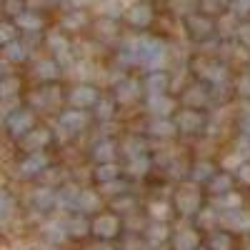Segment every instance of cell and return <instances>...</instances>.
Here are the masks:
<instances>
[{"mask_svg": "<svg viewBox=\"0 0 250 250\" xmlns=\"http://www.w3.org/2000/svg\"><path fill=\"white\" fill-rule=\"evenodd\" d=\"M10 208H13V200L5 190H0V223H5V218L10 215Z\"/></svg>", "mask_w": 250, "mask_h": 250, "instance_id": "cell-28", "label": "cell"}, {"mask_svg": "<svg viewBox=\"0 0 250 250\" xmlns=\"http://www.w3.org/2000/svg\"><path fill=\"white\" fill-rule=\"evenodd\" d=\"M90 233H93L98 240H103V243L113 240V238L120 233V220H118V215H113V213L98 215V218L90 223Z\"/></svg>", "mask_w": 250, "mask_h": 250, "instance_id": "cell-2", "label": "cell"}, {"mask_svg": "<svg viewBox=\"0 0 250 250\" xmlns=\"http://www.w3.org/2000/svg\"><path fill=\"white\" fill-rule=\"evenodd\" d=\"M58 123H60V128L65 130V133H80V130L88 125V118H85V113H83V110L70 108V110H65V113H60Z\"/></svg>", "mask_w": 250, "mask_h": 250, "instance_id": "cell-7", "label": "cell"}, {"mask_svg": "<svg viewBox=\"0 0 250 250\" xmlns=\"http://www.w3.org/2000/svg\"><path fill=\"white\" fill-rule=\"evenodd\" d=\"M198 233L193 230V228H183V230H178L175 233V238H173V248L175 250H195L198 248Z\"/></svg>", "mask_w": 250, "mask_h": 250, "instance_id": "cell-9", "label": "cell"}, {"mask_svg": "<svg viewBox=\"0 0 250 250\" xmlns=\"http://www.w3.org/2000/svg\"><path fill=\"white\" fill-rule=\"evenodd\" d=\"M48 165H50V160H48V155L43 150H40V153H28L23 160H20L18 173L23 175V178H35V175L43 173Z\"/></svg>", "mask_w": 250, "mask_h": 250, "instance_id": "cell-5", "label": "cell"}, {"mask_svg": "<svg viewBox=\"0 0 250 250\" xmlns=\"http://www.w3.org/2000/svg\"><path fill=\"white\" fill-rule=\"evenodd\" d=\"M240 130H243L245 135H250V115H245V118L240 120Z\"/></svg>", "mask_w": 250, "mask_h": 250, "instance_id": "cell-41", "label": "cell"}, {"mask_svg": "<svg viewBox=\"0 0 250 250\" xmlns=\"http://www.w3.org/2000/svg\"><path fill=\"white\" fill-rule=\"evenodd\" d=\"M115 208H118V210H120V208H123V210H130L133 203H130V198H123V203L118 200V203H115Z\"/></svg>", "mask_w": 250, "mask_h": 250, "instance_id": "cell-40", "label": "cell"}, {"mask_svg": "<svg viewBox=\"0 0 250 250\" xmlns=\"http://www.w3.org/2000/svg\"><path fill=\"white\" fill-rule=\"evenodd\" d=\"M203 123H205V118L198 113V110H193V108H188V110H183L180 115H178V130H183V133H198L200 128H203Z\"/></svg>", "mask_w": 250, "mask_h": 250, "instance_id": "cell-8", "label": "cell"}, {"mask_svg": "<svg viewBox=\"0 0 250 250\" xmlns=\"http://www.w3.org/2000/svg\"><path fill=\"white\" fill-rule=\"evenodd\" d=\"M213 215H215L213 210H205V213H203V225H210V223H213Z\"/></svg>", "mask_w": 250, "mask_h": 250, "instance_id": "cell-42", "label": "cell"}, {"mask_svg": "<svg viewBox=\"0 0 250 250\" xmlns=\"http://www.w3.org/2000/svg\"><path fill=\"white\" fill-rule=\"evenodd\" d=\"M175 203H178V210L183 215H193V213L200 210V190L193 183H185V185H180V190L175 195Z\"/></svg>", "mask_w": 250, "mask_h": 250, "instance_id": "cell-3", "label": "cell"}, {"mask_svg": "<svg viewBox=\"0 0 250 250\" xmlns=\"http://www.w3.org/2000/svg\"><path fill=\"white\" fill-rule=\"evenodd\" d=\"M98 205H100L98 193H93V190H80V195H78V210H80V213H90V210H95Z\"/></svg>", "mask_w": 250, "mask_h": 250, "instance_id": "cell-15", "label": "cell"}, {"mask_svg": "<svg viewBox=\"0 0 250 250\" xmlns=\"http://www.w3.org/2000/svg\"><path fill=\"white\" fill-rule=\"evenodd\" d=\"M15 40V28L10 23H0V45H10Z\"/></svg>", "mask_w": 250, "mask_h": 250, "instance_id": "cell-27", "label": "cell"}, {"mask_svg": "<svg viewBox=\"0 0 250 250\" xmlns=\"http://www.w3.org/2000/svg\"><path fill=\"white\" fill-rule=\"evenodd\" d=\"M5 58L13 60V62H20V60H25V48L18 43V40H13L10 45H5Z\"/></svg>", "mask_w": 250, "mask_h": 250, "instance_id": "cell-24", "label": "cell"}, {"mask_svg": "<svg viewBox=\"0 0 250 250\" xmlns=\"http://www.w3.org/2000/svg\"><path fill=\"white\" fill-rule=\"evenodd\" d=\"M150 110L155 113V115H168L170 110H173V100H168V98H163V95H153V100H150Z\"/></svg>", "mask_w": 250, "mask_h": 250, "instance_id": "cell-21", "label": "cell"}, {"mask_svg": "<svg viewBox=\"0 0 250 250\" xmlns=\"http://www.w3.org/2000/svg\"><path fill=\"white\" fill-rule=\"evenodd\" d=\"M133 175H143L145 170H148V160H145V158H130V168H128Z\"/></svg>", "mask_w": 250, "mask_h": 250, "instance_id": "cell-31", "label": "cell"}, {"mask_svg": "<svg viewBox=\"0 0 250 250\" xmlns=\"http://www.w3.org/2000/svg\"><path fill=\"white\" fill-rule=\"evenodd\" d=\"M30 203H33V208H38V210H48V208H53L58 203V193H53L50 188H38V190L30 195Z\"/></svg>", "mask_w": 250, "mask_h": 250, "instance_id": "cell-10", "label": "cell"}, {"mask_svg": "<svg viewBox=\"0 0 250 250\" xmlns=\"http://www.w3.org/2000/svg\"><path fill=\"white\" fill-rule=\"evenodd\" d=\"M213 250H230V238L228 235H213Z\"/></svg>", "mask_w": 250, "mask_h": 250, "instance_id": "cell-33", "label": "cell"}, {"mask_svg": "<svg viewBox=\"0 0 250 250\" xmlns=\"http://www.w3.org/2000/svg\"><path fill=\"white\" fill-rule=\"evenodd\" d=\"M240 93H243V95H250V78H245V83H243Z\"/></svg>", "mask_w": 250, "mask_h": 250, "instance_id": "cell-43", "label": "cell"}, {"mask_svg": "<svg viewBox=\"0 0 250 250\" xmlns=\"http://www.w3.org/2000/svg\"><path fill=\"white\" fill-rule=\"evenodd\" d=\"M15 20H18V25L23 28V30H38L40 25H43L40 15H35V13H20Z\"/></svg>", "mask_w": 250, "mask_h": 250, "instance_id": "cell-20", "label": "cell"}, {"mask_svg": "<svg viewBox=\"0 0 250 250\" xmlns=\"http://www.w3.org/2000/svg\"><path fill=\"white\" fill-rule=\"evenodd\" d=\"M18 88H20V83H18L15 78H3V80H0V100H10V98H15Z\"/></svg>", "mask_w": 250, "mask_h": 250, "instance_id": "cell-23", "label": "cell"}, {"mask_svg": "<svg viewBox=\"0 0 250 250\" xmlns=\"http://www.w3.org/2000/svg\"><path fill=\"white\" fill-rule=\"evenodd\" d=\"M65 230H68V235H85V233L90 230V225L83 220L80 215H75V218H70V220L65 223Z\"/></svg>", "mask_w": 250, "mask_h": 250, "instance_id": "cell-22", "label": "cell"}, {"mask_svg": "<svg viewBox=\"0 0 250 250\" xmlns=\"http://www.w3.org/2000/svg\"><path fill=\"white\" fill-rule=\"evenodd\" d=\"M58 73H60V68H58L55 60H40L35 65V78L38 80H55Z\"/></svg>", "mask_w": 250, "mask_h": 250, "instance_id": "cell-13", "label": "cell"}, {"mask_svg": "<svg viewBox=\"0 0 250 250\" xmlns=\"http://www.w3.org/2000/svg\"><path fill=\"white\" fill-rule=\"evenodd\" d=\"M50 140H53L50 128H43V125L38 128V125H35L28 135L20 138V148H23L25 153H40L43 148H48V145H50Z\"/></svg>", "mask_w": 250, "mask_h": 250, "instance_id": "cell-4", "label": "cell"}, {"mask_svg": "<svg viewBox=\"0 0 250 250\" xmlns=\"http://www.w3.org/2000/svg\"><path fill=\"white\" fill-rule=\"evenodd\" d=\"M218 205L228 208V210H238V208H240V198L235 193H225L223 198H218Z\"/></svg>", "mask_w": 250, "mask_h": 250, "instance_id": "cell-26", "label": "cell"}, {"mask_svg": "<svg viewBox=\"0 0 250 250\" xmlns=\"http://www.w3.org/2000/svg\"><path fill=\"white\" fill-rule=\"evenodd\" d=\"M210 173H213L210 165H198L195 168V178H210Z\"/></svg>", "mask_w": 250, "mask_h": 250, "instance_id": "cell-39", "label": "cell"}, {"mask_svg": "<svg viewBox=\"0 0 250 250\" xmlns=\"http://www.w3.org/2000/svg\"><path fill=\"white\" fill-rule=\"evenodd\" d=\"M115 153H118V148H115V143H110V140H100L95 148H93V158L103 165V163H113L115 160Z\"/></svg>", "mask_w": 250, "mask_h": 250, "instance_id": "cell-11", "label": "cell"}, {"mask_svg": "<svg viewBox=\"0 0 250 250\" xmlns=\"http://www.w3.org/2000/svg\"><path fill=\"white\" fill-rule=\"evenodd\" d=\"M5 128H8V133H10L13 138L28 135V133L35 128V115H33V110H30V108H18V110H13V113L8 115V120H5Z\"/></svg>", "mask_w": 250, "mask_h": 250, "instance_id": "cell-1", "label": "cell"}, {"mask_svg": "<svg viewBox=\"0 0 250 250\" xmlns=\"http://www.w3.org/2000/svg\"><path fill=\"white\" fill-rule=\"evenodd\" d=\"M210 190L218 195V193H230V178L228 175H220V178H210Z\"/></svg>", "mask_w": 250, "mask_h": 250, "instance_id": "cell-25", "label": "cell"}, {"mask_svg": "<svg viewBox=\"0 0 250 250\" xmlns=\"http://www.w3.org/2000/svg\"><path fill=\"white\" fill-rule=\"evenodd\" d=\"M153 213H165V205H153Z\"/></svg>", "mask_w": 250, "mask_h": 250, "instance_id": "cell-44", "label": "cell"}, {"mask_svg": "<svg viewBox=\"0 0 250 250\" xmlns=\"http://www.w3.org/2000/svg\"><path fill=\"white\" fill-rule=\"evenodd\" d=\"M78 195H80V190H75L73 185H68V188H62V190L58 193V203L62 208H78Z\"/></svg>", "mask_w": 250, "mask_h": 250, "instance_id": "cell-19", "label": "cell"}, {"mask_svg": "<svg viewBox=\"0 0 250 250\" xmlns=\"http://www.w3.org/2000/svg\"><path fill=\"white\" fill-rule=\"evenodd\" d=\"M98 90L93 88V85H78V88H73V93H70V105L73 108H78V110H83V108H90V105H98Z\"/></svg>", "mask_w": 250, "mask_h": 250, "instance_id": "cell-6", "label": "cell"}, {"mask_svg": "<svg viewBox=\"0 0 250 250\" xmlns=\"http://www.w3.org/2000/svg\"><path fill=\"white\" fill-rule=\"evenodd\" d=\"M195 250H205V248H195Z\"/></svg>", "mask_w": 250, "mask_h": 250, "instance_id": "cell-46", "label": "cell"}, {"mask_svg": "<svg viewBox=\"0 0 250 250\" xmlns=\"http://www.w3.org/2000/svg\"><path fill=\"white\" fill-rule=\"evenodd\" d=\"M185 100H188V103H190V105H198V103H203V100H205V93L195 88V90H190V93H188V95H185Z\"/></svg>", "mask_w": 250, "mask_h": 250, "instance_id": "cell-35", "label": "cell"}, {"mask_svg": "<svg viewBox=\"0 0 250 250\" xmlns=\"http://www.w3.org/2000/svg\"><path fill=\"white\" fill-rule=\"evenodd\" d=\"M23 250H38V248H23Z\"/></svg>", "mask_w": 250, "mask_h": 250, "instance_id": "cell-45", "label": "cell"}, {"mask_svg": "<svg viewBox=\"0 0 250 250\" xmlns=\"http://www.w3.org/2000/svg\"><path fill=\"white\" fill-rule=\"evenodd\" d=\"M145 238H148L150 243H163V240H168V228H165V223H160V220H153L148 233H145Z\"/></svg>", "mask_w": 250, "mask_h": 250, "instance_id": "cell-18", "label": "cell"}, {"mask_svg": "<svg viewBox=\"0 0 250 250\" xmlns=\"http://www.w3.org/2000/svg\"><path fill=\"white\" fill-rule=\"evenodd\" d=\"M163 88H165V75H153L150 83H148V90H150L153 95H160Z\"/></svg>", "mask_w": 250, "mask_h": 250, "instance_id": "cell-30", "label": "cell"}, {"mask_svg": "<svg viewBox=\"0 0 250 250\" xmlns=\"http://www.w3.org/2000/svg\"><path fill=\"white\" fill-rule=\"evenodd\" d=\"M118 165L115 163H103V165H98L95 168V180L100 183V185H105V183H113V180H118Z\"/></svg>", "mask_w": 250, "mask_h": 250, "instance_id": "cell-14", "label": "cell"}, {"mask_svg": "<svg viewBox=\"0 0 250 250\" xmlns=\"http://www.w3.org/2000/svg\"><path fill=\"white\" fill-rule=\"evenodd\" d=\"M43 235H45L48 243H62V238L68 235V230H65V225H60V223H48L43 228Z\"/></svg>", "mask_w": 250, "mask_h": 250, "instance_id": "cell-17", "label": "cell"}, {"mask_svg": "<svg viewBox=\"0 0 250 250\" xmlns=\"http://www.w3.org/2000/svg\"><path fill=\"white\" fill-rule=\"evenodd\" d=\"M148 15H150L148 8H135L130 18H133V23H148Z\"/></svg>", "mask_w": 250, "mask_h": 250, "instance_id": "cell-34", "label": "cell"}, {"mask_svg": "<svg viewBox=\"0 0 250 250\" xmlns=\"http://www.w3.org/2000/svg\"><path fill=\"white\" fill-rule=\"evenodd\" d=\"M175 130H178V125L170 123V120H165V118H158V120L150 123V133L160 135V138H170V135H175Z\"/></svg>", "mask_w": 250, "mask_h": 250, "instance_id": "cell-16", "label": "cell"}, {"mask_svg": "<svg viewBox=\"0 0 250 250\" xmlns=\"http://www.w3.org/2000/svg\"><path fill=\"white\" fill-rule=\"evenodd\" d=\"M238 178L243 183H250V163H243L240 168H238Z\"/></svg>", "mask_w": 250, "mask_h": 250, "instance_id": "cell-38", "label": "cell"}, {"mask_svg": "<svg viewBox=\"0 0 250 250\" xmlns=\"http://www.w3.org/2000/svg\"><path fill=\"white\" fill-rule=\"evenodd\" d=\"M140 150H143V145H138L135 140H128V143H125V153H128L130 158H140Z\"/></svg>", "mask_w": 250, "mask_h": 250, "instance_id": "cell-36", "label": "cell"}, {"mask_svg": "<svg viewBox=\"0 0 250 250\" xmlns=\"http://www.w3.org/2000/svg\"><path fill=\"white\" fill-rule=\"evenodd\" d=\"M225 223H228V228H233V230H248L250 228V215L245 210H228L225 213Z\"/></svg>", "mask_w": 250, "mask_h": 250, "instance_id": "cell-12", "label": "cell"}, {"mask_svg": "<svg viewBox=\"0 0 250 250\" xmlns=\"http://www.w3.org/2000/svg\"><path fill=\"white\" fill-rule=\"evenodd\" d=\"M50 48H53V50H58V53H60V50H65V48H68V45H65V40H62V38H60V35H53V38H50Z\"/></svg>", "mask_w": 250, "mask_h": 250, "instance_id": "cell-37", "label": "cell"}, {"mask_svg": "<svg viewBox=\"0 0 250 250\" xmlns=\"http://www.w3.org/2000/svg\"><path fill=\"white\" fill-rule=\"evenodd\" d=\"M98 118L100 120H110L113 118V103L110 100H100L98 103Z\"/></svg>", "mask_w": 250, "mask_h": 250, "instance_id": "cell-29", "label": "cell"}, {"mask_svg": "<svg viewBox=\"0 0 250 250\" xmlns=\"http://www.w3.org/2000/svg\"><path fill=\"white\" fill-rule=\"evenodd\" d=\"M118 98H120V100H125V103H130V100L135 98V85H133V83H125V85H120Z\"/></svg>", "mask_w": 250, "mask_h": 250, "instance_id": "cell-32", "label": "cell"}]
</instances>
